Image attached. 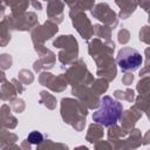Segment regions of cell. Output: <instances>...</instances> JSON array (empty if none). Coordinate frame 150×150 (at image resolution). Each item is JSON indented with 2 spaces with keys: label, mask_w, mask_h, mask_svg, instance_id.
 <instances>
[{
  "label": "cell",
  "mask_w": 150,
  "mask_h": 150,
  "mask_svg": "<svg viewBox=\"0 0 150 150\" xmlns=\"http://www.w3.org/2000/svg\"><path fill=\"white\" fill-rule=\"evenodd\" d=\"M123 111L122 104L110 96H103L101 98L100 108L93 114L94 122L108 128L117 123Z\"/></svg>",
  "instance_id": "1"
},
{
  "label": "cell",
  "mask_w": 150,
  "mask_h": 150,
  "mask_svg": "<svg viewBox=\"0 0 150 150\" xmlns=\"http://www.w3.org/2000/svg\"><path fill=\"white\" fill-rule=\"evenodd\" d=\"M116 61L118 67L123 71H135L141 67L143 62V57L141 53L135 48L124 47L118 52Z\"/></svg>",
  "instance_id": "2"
},
{
  "label": "cell",
  "mask_w": 150,
  "mask_h": 150,
  "mask_svg": "<svg viewBox=\"0 0 150 150\" xmlns=\"http://www.w3.org/2000/svg\"><path fill=\"white\" fill-rule=\"evenodd\" d=\"M27 139H28L29 143H32V144H40V143L43 141V136H42V134H41L40 131H32V132L28 135Z\"/></svg>",
  "instance_id": "3"
}]
</instances>
